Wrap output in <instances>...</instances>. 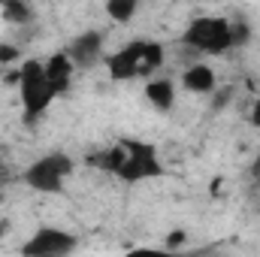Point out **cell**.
I'll return each mask as SVG.
<instances>
[{
	"instance_id": "obj_1",
	"label": "cell",
	"mask_w": 260,
	"mask_h": 257,
	"mask_svg": "<svg viewBox=\"0 0 260 257\" xmlns=\"http://www.w3.org/2000/svg\"><path fill=\"white\" fill-rule=\"evenodd\" d=\"M88 167L106 173L109 179L121 185H145L160 182L167 176V160L157 148V142L142 136H118L112 145L88 154Z\"/></svg>"
},
{
	"instance_id": "obj_2",
	"label": "cell",
	"mask_w": 260,
	"mask_h": 257,
	"mask_svg": "<svg viewBox=\"0 0 260 257\" xmlns=\"http://www.w3.org/2000/svg\"><path fill=\"white\" fill-rule=\"evenodd\" d=\"M248 40H251V27L245 21L227 18V15H194L179 37V43L200 58L230 55L233 49L245 46Z\"/></svg>"
},
{
	"instance_id": "obj_3",
	"label": "cell",
	"mask_w": 260,
	"mask_h": 257,
	"mask_svg": "<svg viewBox=\"0 0 260 257\" xmlns=\"http://www.w3.org/2000/svg\"><path fill=\"white\" fill-rule=\"evenodd\" d=\"M167 64V46L160 40L151 37H133L124 46H118L115 52L103 55L106 76L112 82H145L151 76H157Z\"/></svg>"
},
{
	"instance_id": "obj_4",
	"label": "cell",
	"mask_w": 260,
	"mask_h": 257,
	"mask_svg": "<svg viewBox=\"0 0 260 257\" xmlns=\"http://www.w3.org/2000/svg\"><path fill=\"white\" fill-rule=\"evenodd\" d=\"M61 97L64 94L49 79L43 58H21L18 61V103H21V121L27 127H37L49 115L55 100H61Z\"/></svg>"
},
{
	"instance_id": "obj_5",
	"label": "cell",
	"mask_w": 260,
	"mask_h": 257,
	"mask_svg": "<svg viewBox=\"0 0 260 257\" xmlns=\"http://www.w3.org/2000/svg\"><path fill=\"white\" fill-rule=\"evenodd\" d=\"M76 173V157L67 151H46L21 170V185L34 194H61Z\"/></svg>"
},
{
	"instance_id": "obj_6",
	"label": "cell",
	"mask_w": 260,
	"mask_h": 257,
	"mask_svg": "<svg viewBox=\"0 0 260 257\" xmlns=\"http://www.w3.org/2000/svg\"><path fill=\"white\" fill-rule=\"evenodd\" d=\"M79 248V236L64 227H40L30 233V239L21 245V254L27 257H64Z\"/></svg>"
},
{
	"instance_id": "obj_7",
	"label": "cell",
	"mask_w": 260,
	"mask_h": 257,
	"mask_svg": "<svg viewBox=\"0 0 260 257\" xmlns=\"http://www.w3.org/2000/svg\"><path fill=\"white\" fill-rule=\"evenodd\" d=\"M67 55L73 58L76 70H91L94 64L103 61L106 55V40L100 30H82L79 37H73V43L67 46Z\"/></svg>"
},
{
	"instance_id": "obj_8",
	"label": "cell",
	"mask_w": 260,
	"mask_h": 257,
	"mask_svg": "<svg viewBox=\"0 0 260 257\" xmlns=\"http://www.w3.org/2000/svg\"><path fill=\"white\" fill-rule=\"evenodd\" d=\"M179 82H182V88H185L188 94L209 97V94L218 88V73L206 64V61H194V64H188L185 70H182Z\"/></svg>"
},
{
	"instance_id": "obj_9",
	"label": "cell",
	"mask_w": 260,
	"mask_h": 257,
	"mask_svg": "<svg viewBox=\"0 0 260 257\" xmlns=\"http://www.w3.org/2000/svg\"><path fill=\"white\" fill-rule=\"evenodd\" d=\"M142 85H145V88H142V97H145V103H148L154 112H170V109L176 106V82H173V79H167V76H151V79H145Z\"/></svg>"
},
{
	"instance_id": "obj_10",
	"label": "cell",
	"mask_w": 260,
	"mask_h": 257,
	"mask_svg": "<svg viewBox=\"0 0 260 257\" xmlns=\"http://www.w3.org/2000/svg\"><path fill=\"white\" fill-rule=\"evenodd\" d=\"M43 64H46L49 79L55 82V88H58L61 94H67V91L73 88V79H76V64H73V58L67 55V49L52 52L49 58H43Z\"/></svg>"
},
{
	"instance_id": "obj_11",
	"label": "cell",
	"mask_w": 260,
	"mask_h": 257,
	"mask_svg": "<svg viewBox=\"0 0 260 257\" xmlns=\"http://www.w3.org/2000/svg\"><path fill=\"white\" fill-rule=\"evenodd\" d=\"M106 18L112 24H130L136 15H139V0H106Z\"/></svg>"
},
{
	"instance_id": "obj_12",
	"label": "cell",
	"mask_w": 260,
	"mask_h": 257,
	"mask_svg": "<svg viewBox=\"0 0 260 257\" xmlns=\"http://www.w3.org/2000/svg\"><path fill=\"white\" fill-rule=\"evenodd\" d=\"M3 3V18L9 24H27L34 18V9L27 0H0Z\"/></svg>"
},
{
	"instance_id": "obj_13",
	"label": "cell",
	"mask_w": 260,
	"mask_h": 257,
	"mask_svg": "<svg viewBox=\"0 0 260 257\" xmlns=\"http://www.w3.org/2000/svg\"><path fill=\"white\" fill-rule=\"evenodd\" d=\"M233 97H236V88H233V85H218V88L209 94V109H212V112H221L224 106L233 103Z\"/></svg>"
},
{
	"instance_id": "obj_14",
	"label": "cell",
	"mask_w": 260,
	"mask_h": 257,
	"mask_svg": "<svg viewBox=\"0 0 260 257\" xmlns=\"http://www.w3.org/2000/svg\"><path fill=\"white\" fill-rule=\"evenodd\" d=\"M15 61H21V52H18L12 43L0 40V64H15Z\"/></svg>"
},
{
	"instance_id": "obj_15",
	"label": "cell",
	"mask_w": 260,
	"mask_h": 257,
	"mask_svg": "<svg viewBox=\"0 0 260 257\" xmlns=\"http://www.w3.org/2000/svg\"><path fill=\"white\" fill-rule=\"evenodd\" d=\"M9 182H21V170H9V167L0 160V188L9 185Z\"/></svg>"
},
{
	"instance_id": "obj_16",
	"label": "cell",
	"mask_w": 260,
	"mask_h": 257,
	"mask_svg": "<svg viewBox=\"0 0 260 257\" xmlns=\"http://www.w3.org/2000/svg\"><path fill=\"white\" fill-rule=\"evenodd\" d=\"M248 124L260 130V97L251 103V109H248Z\"/></svg>"
},
{
	"instance_id": "obj_17",
	"label": "cell",
	"mask_w": 260,
	"mask_h": 257,
	"mask_svg": "<svg viewBox=\"0 0 260 257\" xmlns=\"http://www.w3.org/2000/svg\"><path fill=\"white\" fill-rule=\"evenodd\" d=\"M257 179H260V164H257Z\"/></svg>"
},
{
	"instance_id": "obj_18",
	"label": "cell",
	"mask_w": 260,
	"mask_h": 257,
	"mask_svg": "<svg viewBox=\"0 0 260 257\" xmlns=\"http://www.w3.org/2000/svg\"><path fill=\"white\" fill-rule=\"evenodd\" d=\"M0 148H3V142H0Z\"/></svg>"
}]
</instances>
